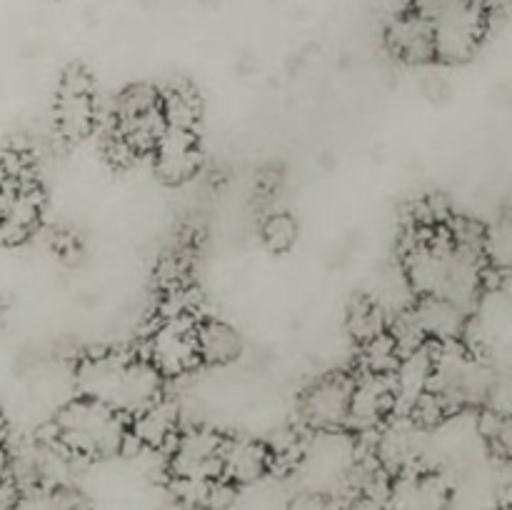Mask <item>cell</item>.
Returning a JSON list of instances; mask_svg holds the SVG:
<instances>
[{"mask_svg":"<svg viewBox=\"0 0 512 510\" xmlns=\"http://www.w3.org/2000/svg\"><path fill=\"white\" fill-rule=\"evenodd\" d=\"M83 398L98 400L120 415H135L160 398L163 375L143 358L130 355H98L78 370Z\"/></svg>","mask_w":512,"mask_h":510,"instance_id":"1","label":"cell"},{"mask_svg":"<svg viewBox=\"0 0 512 510\" xmlns=\"http://www.w3.org/2000/svg\"><path fill=\"white\" fill-rule=\"evenodd\" d=\"M55 438L70 455L105 458L128 443L125 415L90 398H78L65 405L55 420Z\"/></svg>","mask_w":512,"mask_h":510,"instance_id":"2","label":"cell"},{"mask_svg":"<svg viewBox=\"0 0 512 510\" xmlns=\"http://www.w3.org/2000/svg\"><path fill=\"white\" fill-rule=\"evenodd\" d=\"M413 13L428 20L435 58L445 63L468 60L478 50L488 23L480 0H413Z\"/></svg>","mask_w":512,"mask_h":510,"instance_id":"3","label":"cell"},{"mask_svg":"<svg viewBox=\"0 0 512 510\" xmlns=\"http://www.w3.org/2000/svg\"><path fill=\"white\" fill-rule=\"evenodd\" d=\"M115 123V138L123 140L133 155L153 153L160 135L168 128L160 113V95L148 85H135L120 98Z\"/></svg>","mask_w":512,"mask_h":510,"instance_id":"4","label":"cell"},{"mask_svg":"<svg viewBox=\"0 0 512 510\" xmlns=\"http://www.w3.org/2000/svg\"><path fill=\"white\" fill-rule=\"evenodd\" d=\"M95 125L93 78L83 68H68L55 98V128L68 143H78L90 135Z\"/></svg>","mask_w":512,"mask_h":510,"instance_id":"5","label":"cell"},{"mask_svg":"<svg viewBox=\"0 0 512 510\" xmlns=\"http://www.w3.org/2000/svg\"><path fill=\"white\" fill-rule=\"evenodd\" d=\"M148 363L160 375H185L200 363L195 343V323L185 315H170L150 338Z\"/></svg>","mask_w":512,"mask_h":510,"instance_id":"6","label":"cell"},{"mask_svg":"<svg viewBox=\"0 0 512 510\" xmlns=\"http://www.w3.org/2000/svg\"><path fill=\"white\" fill-rule=\"evenodd\" d=\"M225 438L205 428H193L183 435H175L173 453H170V475L173 478L210 480L220 475Z\"/></svg>","mask_w":512,"mask_h":510,"instance_id":"7","label":"cell"},{"mask_svg":"<svg viewBox=\"0 0 512 510\" xmlns=\"http://www.w3.org/2000/svg\"><path fill=\"white\" fill-rule=\"evenodd\" d=\"M393 410L395 398L390 375L365 373L350 388L348 420H345V425L365 433V430L378 428L383 420H388L393 415Z\"/></svg>","mask_w":512,"mask_h":510,"instance_id":"8","label":"cell"},{"mask_svg":"<svg viewBox=\"0 0 512 510\" xmlns=\"http://www.w3.org/2000/svg\"><path fill=\"white\" fill-rule=\"evenodd\" d=\"M353 380L343 375H330L318 380L303 398V415L310 428L338 430L348 420V403Z\"/></svg>","mask_w":512,"mask_h":510,"instance_id":"9","label":"cell"},{"mask_svg":"<svg viewBox=\"0 0 512 510\" xmlns=\"http://www.w3.org/2000/svg\"><path fill=\"white\" fill-rule=\"evenodd\" d=\"M155 155V170L160 178L170 185H180L185 180L193 178L203 165V155H200L198 138L190 130H175L165 128L160 135L158 145L153 150Z\"/></svg>","mask_w":512,"mask_h":510,"instance_id":"10","label":"cell"},{"mask_svg":"<svg viewBox=\"0 0 512 510\" xmlns=\"http://www.w3.org/2000/svg\"><path fill=\"white\" fill-rule=\"evenodd\" d=\"M435 368V345H420V348L410 350V353L400 355L398 368L390 375L393 383V398L398 415H408L410 408L418 403V398L430 390V380H433Z\"/></svg>","mask_w":512,"mask_h":510,"instance_id":"11","label":"cell"},{"mask_svg":"<svg viewBox=\"0 0 512 510\" xmlns=\"http://www.w3.org/2000/svg\"><path fill=\"white\" fill-rule=\"evenodd\" d=\"M423 453V428L410 420V415H400L390 428L380 435L375 458L383 465L385 473H408L415 460Z\"/></svg>","mask_w":512,"mask_h":510,"instance_id":"12","label":"cell"},{"mask_svg":"<svg viewBox=\"0 0 512 510\" xmlns=\"http://www.w3.org/2000/svg\"><path fill=\"white\" fill-rule=\"evenodd\" d=\"M410 310H413L425 338H433L435 343L460 340L468 328V313L438 295H418L410 303Z\"/></svg>","mask_w":512,"mask_h":510,"instance_id":"13","label":"cell"},{"mask_svg":"<svg viewBox=\"0 0 512 510\" xmlns=\"http://www.w3.org/2000/svg\"><path fill=\"white\" fill-rule=\"evenodd\" d=\"M273 465L270 450L258 440H228L225 438L220 475L233 485H250L263 478Z\"/></svg>","mask_w":512,"mask_h":510,"instance_id":"14","label":"cell"},{"mask_svg":"<svg viewBox=\"0 0 512 510\" xmlns=\"http://www.w3.org/2000/svg\"><path fill=\"white\" fill-rule=\"evenodd\" d=\"M388 45L398 58L405 63L423 65L435 60V45H433V30H430L428 20L420 18L418 13H405L395 18L388 28Z\"/></svg>","mask_w":512,"mask_h":510,"instance_id":"15","label":"cell"},{"mask_svg":"<svg viewBox=\"0 0 512 510\" xmlns=\"http://www.w3.org/2000/svg\"><path fill=\"white\" fill-rule=\"evenodd\" d=\"M178 433V408L170 400L158 398L133 415L128 425V438H133L140 448L160 450L170 445Z\"/></svg>","mask_w":512,"mask_h":510,"instance_id":"16","label":"cell"},{"mask_svg":"<svg viewBox=\"0 0 512 510\" xmlns=\"http://www.w3.org/2000/svg\"><path fill=\"white\" fill-rule=\"evenodd\" d=\"M448 488L435 475L403 473L398 483L390 485L385 510H445Z\"/></svg>","mask_w":512,"mask_h":510,"instance_id":"17","label":"cell"},{"mask_svg":"<svg viewBox=\"0 0 512 510\" xmlns=\"http://www.w3.org/2000/svg\"><path fill=\"white\" fill-rule=\"evenodd\" d=\"M195 343H198V358L210 365L233 363L243 350L238 330L223 320H205L195 325Z\"/></svg>","mask_w":512,"mask_h":510,"instance_id":"18","label":"cell"},{"mask_svg":"<svg viewBox=\"0 0 512 510\" xmlns=\"http://www.w3.org/2000/svg\"><path fill=\"white\" fill-rule=\"evenodd\" d=\"M160 113H163L168 128L195 133L203 105H200L198 93L190 85H173V88H168L160 95Z\"/></svg>","mask_w":512,"mask_h":510,"instance_id":"19","label":"cell"},{"mask_svg":"<svg viewBox=\"0 0 512 510\" xmlns=\"http://www.w3.org/2000/svg\"><path fill=\"white\" fill-rule=\"evenodd\" d=\"M363 363L365 373L393 375V370L400 363V350L388 330H383L380 335L370 338L368 343H363Z\"/></svg>","mask_w":512,"mask_h":510,"instance_id":"20","label":"cell"},{"mask_svg":"<svg viewBox=\"0 0 512 510\" xmlns=\"http://www.w3.org/2000/svg\"><path fill=\"white\" fill-rule=\"evenodd\" d=\"M388 330V320H385V310L380 308L373 300H358L350 310V333L360 340L368 343L370 338L380 335Z\"/></svg>","mask_w":512,"mask_h":510,"instance_id":"21","label":"cell"},{"mask_svg":"<svg viewBox=\"0 0 512 510\" xmlns=\"http://www.w3.org/2000/svg\"><path fill=\"white\" fill-rule=\"evenodd\" d=\"M263 240L270 250H275V253H285V250L293 248V243L298 240V223H295L293 215H270L263 225Z\"/></svg>","mask_w":512,"mask_h":510,"instance_id":"22","label":"cell"},{"mask_svg":"<svg viewBox=\"0 0 512 510\" xmlns=\"http://www.w3.org/2000/svg\"><path fill=\"white\" fill-rule=\"evenodd\" d=\"M235 498H238V485L218 475V478H210L208 485H205L203 508L200 510H228L235 503Z\"/></svg>","mask_w":512,"mask_h":510,"instance_id":"23","label":"cell"},{"mask_svg":"<svg viewBox=\"0 0 512 510\" xmlns=\"http://www.w3.org/2000/svg\"><path fill=\"white\" fill-rule=\"evenodd\" d=\"M478 430L483 438H488L490 443H493V448H500L503 453L508 450V443H510L508 415L498 413V410H488V413H483V418H480Z\"/></svg>","mask_w":512,"mask_h":510,"instance_id":"24","label":"cell"},{"mask_svg":"<svg viewBox=\"0 0 512 510\" xmlns=\"http://www.w3.org/2000/svg\"><path fill=\"white\" fill-rule=\"evenodd\" d=\"M208 480H195V478H173L170 480V490L173 498L178 500L185 508H203V495Z\"/></svg>","mask_w":512,"mask_h":510,"instance_id":"25","label":"cell"},{"mask_svg":"<svg viewBox=\"0 0 512 510\" xmlns=\"http://www.w3.org/2000/svg\"><path fill=\"white\" fill-rule=\"evenodd\" d=\"M288 510H345L343 500L330 493H318V490H305L290 500Z\"/></svg>","mask_w":512,"mask_h":510,"instance_id":"26","label":"cell"},{"mask_svg":"<svg viewBox=\"0 0 512 510\" xmlns=\"http://www.w3.org/2000/svg\"><path fill=\"white\" fill-rule=\"evenodd\" d=\"M10 510H58V505H55L50 488H30L25 493H18Z\"/></svg>","mask_w":512,"mask_h":510,"instance_id":"27","label":"cell"},{"mask_svg":"<svg viewBox=\"0 0 512 510\" xmlns=\"http://www.w3.org/2000/svg\"><path fill=\"white\" fill-rule=\"evenodd\" d=\"M50 493H53L58 510H90V500L78 488H73V485L58 483L50 488Z\"/></svg>","mask_w":512,"mask_h":510,"instance_id":"28","label":"cell"},{"mask_svg":"<svg viewBox=\"0 0 512 510\" xmlns=\"http://www.w3.org/2000/svg\"><path fill=\"white\" fill-rule=\"evenodd\" d=\"M8 465H10V460H8V453H5V450H3V445H0V483H3V480H5V475H8Z\"/></svg>","mask_w":512,"mask_h":510,"instance_id":"29","label":"cell"},{"mask_svg":"<svg viewBox=\"0 0 512 510\" xmlns=\"http://www.w3.org/2000/svg\"><path fill=\"white\" fill-rule=\"evenodd\" d=\"M5 440H8V423H5V418L0 415V445H3Z\"/></svg>","mask_w":512,"mask_h":510,"instance_id":"30","label":"cell"}]
</instances>
